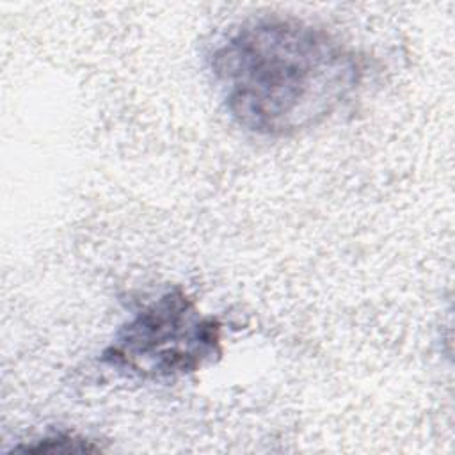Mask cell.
Segmentation results:
<instances>
[{"label": "cell", "mask_w": 455, "mask_h": 455, "mask_svg": "<svg viewBox=\"0 0 455 455\" xmlns=\"http://www.w3.org/2000/svg\"><path fill=\"white\" fill-rule=\"evenodd\" d=\"M229 116L247 132L290 137L325 121L361 82L355 53L331 32L290 16L229 30L210 55Z\"/></svg>", "instance_id": "cell-1"}, {"label": "cell", "mask_w": 455, "mask_h": 455, "mask_svg": "<svg viewBox=\"0 0 455 455\" xmlns=\"http://www.w3.org/2000/svg\"><path fill=\"white\" fill-rule=\"evenodd\" d=\"M222 354V323L172 286L140 307L116 332L101 361L142 379L196 373Z\"/></svg>", "instance_id": "cell-2"}, {"label": "cell", "mask_w": 455, "mask_h": 455, "mask_svg": "<svg viewBox=\"0 0 455 455\" xmlns=\"http://www.w3.org/2000/svg\"><path fill=\"white\" fill-rule=\"evenodd\" d=\"M23 451L30 453H91V451H100L101 448L94 444L91 439L76 435V434H53L46 435L39 441H34L32 444H27L21 448Z\"/></svg>", "instance_id": "cell-3"}]
</instances>
